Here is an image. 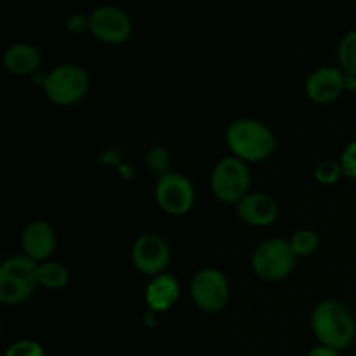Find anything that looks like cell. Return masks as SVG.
Masks as SVG:
<instances>
[{
  "mask_svg": "<svg viewBox=\"0 0 356 356\" xmlns=\"http://www.w3.org/2000/svg\"><path fill=\"white\" fill-rule=\"evenodd\" d=\"M131 256L136 270L156 277V275L163 273L165 266L169 264L170 249L163 236L156 235V233H143L136 238Z\"/></svg>",
  "mask_w": 356,
  "mask_h": 356,
  "instance_id": "9",
  "label": "cell"
},
{
  "mask_svg": "<svg viewBox=\"0 0 356 356\" xmlns=\"http://www.w3.org/2000/svg\"><path fill=\"white\" fill-rule=\"evenodd\" d=\"M190 294L195 305L204 312H221L229 299L228 278L216 268H204L191 278Z\"/></svg>",
  "mask_w": 356,
  "mask_h": 356,
  "instance_id": "6",
  "label": "cell"
},
{
  "mask_svg": "<svg viewBox=\"0 0 356 356\" xmlns=\"http://www.w3.org/2000/svg\"><path fill=\"white\" fill-rule=\"evenodd\" d=\"M37 280L38 285H44L47 289H61L70 282V271L65 264L58 261H45L38 264Z\"/></svg>",
  "mask_w": 356,
  "mask_h": 356,
  "instance_id": "16",
  "label": "cell"
},
{
  "mask_svg": "<svg viewBox=\"0 0 356 356\" xmlns=\"http://www.w3.org/2000/svg\"><path fill=\"white\" fill-rule=\"evenodd\" d=\"M289 242H291V247L296 256H309V254H313L316 250L320 238L316 235V232H313L309 228H302L292 233Z\"/></svg>",
  "mask_w": 356,
  "mask_h": 356,
  "instance_id": "19",
  "label": "cell"
},
{
  "mask_svg": "<svg viewBox=\"0 0 356 356\" xmlns=\"http://www.w3.org/2000/svg\"><path fill=\"white\" fill-rule=\"evenodd\" d=\"M90 80L86 68L75 63H63L54 66L42 79L45 96L59 106H70L83 99L89 90Z\"/></svg>",
  "mask_w": 356,
  "mask_h": 356,
  "instance_id": "3",
  "label": "cell"
},
{
  "mask_svg": "<svg viewBox=\"0 0 356 356\" xmlns=\"http://www.w3.org/2000/svg\"><path fill=\"white\" fill-rule=\"evenodd\" d=\"M155 198L167 214L183 216L193 207V184L184 174L165 172L156 181Z\"/></svg>",
  "mask_w": 356,
  "mask_h": 356,
  "instance_id": "7",
  "label": "cell"
},
{
  "mask_svg": "<svg viewBox=\"0 0 356 356\" xmlns=\"http://www.w3.org/2000/svg\"><path fill=\"white\" fill-rule=\"evenodd\" d=\"M240 219L250 226H268L277 219L278 204L268 193H249L236 204Z\"/></svg>",
  "mask_w": 356,
  "mask_h": 356,
  "instance_id": "12",
  "label": "cell"
},
{
  "mask_svg": "<svg viewBox=\"0 0 356 356\" xmlns=\"http://www.w3.org/2000/svg\"><path fill=\"white\" fill-rule=\"evenodd\" d=\"M343 176V167L336 160H323L316 163L315 167V179L322 184H334Z\"/></svg>",
  "mask_w": 356,
  "mask_h": 356,
  "instance_id": "20",
  "label": "cell"
},
{
  "mask_svg": "<svg viewBox=\"0 0 356 356\" xmlns=\"http://www.w3.org/2000/svg\"><path fill=\"white\" fill-rule=\"evenodd\" d=\"M170 159H169V153L165 152V149L162 148H153L152 152L148 153V163L152 167H155V169L159 170H163L167 165H169ZM163 174H165V170H163Z\"/></svg>",
  "mask_w": 356,
  "mask_h": 356,
  "instance_id": "24",
  "label": "cell"
},
{
  "mask_svg": "<svg viewBox=\"0 0 356 356\" xmlns=\"http://www.w3.org/2000/svg\"><path fill=\"white\" fill-rule=\"evenodd\" d=\"M337 58L343 72H356V28L344 33L337 47Z\"/></svg>",
  "mask_w": 356,
  "mask_h": 356,
  "instance_id": "18",
  "label": "cell"
},
{
  "mask_svg": "<svg viewBox=\"0 0 356 356\" xmlns=\"http://www.w3.org/2000/svg\"><path fill=\"white\" fill-rule=\"evenodd\" d=\"M6 356H44V348L33 339H21L7 348Z\"/></svg>",
  "mask_w": 356,
  "mask_h": 356,
  "instance_id": "21",
  "label": "cell"
},
{
  "mask_svg": "<svg viewBox=\"0 0 356 356\" xmlns=\"http://www.w3.org/2000/svg\"><path fill=\"white\" fill-rule=\"evenodd\" d=\"M56 243H58V235L52 228L51 222L31 221L24 226L23 235H21V245H23L24 256L31 257L33 261H44L54 252Z\"/></svg>",
  "mask_w": 356,
  "mask_h": 356,
  "instance_id": "11",
  "label": "cell"
},
{
  "mask_svg": "<svg viewBox=\"0 0 356 356\" xmlns=\"http://www.w3.org/2000/svg\"><path fill=\"white\" fill-rule=\"evenodd\" d=\"M344 90H356V72H344Z\"/></svg>",
  "mask_w": 356,
  "mask_h": 356,
  "instance_id": "26",
  "label": "cell"
},
{
  "mask_svg": "<svg viewBox=\"0 0 356 356\" xmlns=\"http://www.w3.org/2000/svg\"><path fill=\"white\" fill-rule=\"evenodd\" d=\"M35 292V287L10 278H0V301L6 305H19Z\"/></svg>",
  "mask_w": 356,
  "mask_h": 356,
  "instance_id": "17",
  "label": "cell"
},
{
  "mask_svg": "<svg viewBox=\"0 0 356 356\" xmlns=\"http://www.w3.org/2000/svg\"><path fill=\"white\" fill-rule=\"evenodd\" d=\"M306 356H339V351L330 346H325V344H318V346L312 348Z\"/></svg>",
  "mask_w": 356,
  "mask_h": 356,
  "instance_id": "25",
  "label": "cell"
},
{
  "mask_svg": "<svg viewBox=\"0 0 356 356\" xmlns=\"http://www.w3.org/2000/svg\"><path fill=\"white\" fill-rule=\"evenodd\" d=\"M90 33L104 44H124L132 33V19L117 6H99L90 13Z\"/></svg>",
  "mask_w": 356,
  "mask_h": 356,
  "instance_id": "8",
  "label": "cell"
},
{
  "mask_svg": "<svg viewBox=\"0 0 356 356\" xmlns=\"http://www.w3.org/2000/svg\"><path fill=\"white\" fill-rule=\"evenodd\" d=\"M296 257L298 256L292 250L291 242L275 236V238L264 240L254 249L250 264L257 277L275 282L285 278L294 270Z\"/></svg>",
  "mask_w": 356,
  "mask_h": 356,
  "instance_id": "4",
  "label": "cell"
},
{
  "mask_svg": "<svg viewBox=\"0 0 356 356\" xmlns=\"http://www.w3.org/2000/svg\"><path fill=\"white\" fill-rule=\"evenodd\" d=\"M339 163L341 167H343L344 177H348V179H356V139L348 143L346 148L343 149Z\"/></svg>",
  "mask_w": 356,
  "mask_h": 356,
  "instance_id": "22",
  "label": "cell"
},
{
  "mask_svg": "<svg viewBox=\"0 0 356 356\" xmlns=\"http://www.w3.org/2000/svg\"><path fill=\"white\" fill-rule=\"evenodd\" d=\"M66 28L72 33H83V31H90V14L75 13L70 14L66 19Z\"/></svg>",
  "mask_w": 356,
  "mask_h": 356,
  "instance_id": "23",
  "label": "cell"
},
{
  "mask_svg": "<svg viewBox=\"0 0 356 356\" xmlns=\"http://www.w3.org/2000/svg\"><path fill=\"white\" fill-rule=\"evenodd\" d=\"M42 63V52L37 45L28 42H16L3 52V65L14 75H30L38 70Z\"/></svg>",
  "mask_w": 356,
  "mask_h": 356,
  "instance_id": "13",
  "label": "cell"
},
{
  "mask_svg": "<svg viewBox=\"0 0 356 356\" xmlns=\"http://www.w3.org/2000/svg\"><path fill=\"white\" fill-rule=\"evenodd\" d=\"M37 271L38 264L28 256H13L7 257L0 264V278H10V280L21 282V284L31 285L37 289Z\"/></svg>",
  "mask_w": 356,
  "mask_h": 356,
  "instance_id": "15",
  "label": "cell"
},
{
  "mask_svg": "<svg viewBox=\"0 0 356 356\" xmlns=\"http://www.w3.org/2000/svg\"><path fill=\"white\" fill-rule=\"evenodd\" d=\"M312 329L320 344L344 350L356 339V320L344 302L325 299L312 313Z\"/></svg>",
  "mask_w": 356,
  "mask_h": 356,
  "instance_id": "2",
  "label": "cell"
},
{
  "mask_svg": "<svg viewBox=\"0 0 356 356\" xmlns=\"http://www.w3.org/2000/svg\"><path fill=\"white\" fill-rule=\"evenodd\" d=\"M226 145L233 156L243 162H261L277 149L273 131L256 118H236L226 127Z\"/></svg>",
  "mask_w": 356,
  "mask_h": 356,
  "instance_id": "1",
  "label": "cell"
},
{
  "mask_svg": "<svg viewBox=\"0 0 356 356\" xmlns=\"http://www.w3.org/2000/svg\"><path fill=\"white\" fill-rule=\"evenodd\" d=\"M250 172L243 160L229 155L219 160L211 172V188L216 198L225 204H238L249 195Z\"/></svg>",
  "mask_w": 356,
  "mask_h": 356,
  "instance_id": "5",
  "label": "cell"
},
{
  "mask_svg": "<svg viewBox=\"0 0 356 356\" xmlns=\"http://www.w3.org/2000/svg\"><path fill=\"white\" fill-rule=\"evenodd\" d=\"M179 298V284L176 277L169 273H160L146 285V302L155 312H167Z\"/></svg>",
  "mask_w": 356,
  "mask_h": 356,
  "instance_id": "14",
  "label": "cell"
},
{
  "mask_svg": "<svg viewBox=\"0 0 356 356\" xmlns=\"http://www.w3.org/2000/svg\"><path fill=\"white\" fill-rule=\"evenodd\" d=\"M305 90L312 101L327 104L336 101L344 90V72L337 66H320L308 75Z\"/></svg>",
  "mask_w": 356,
  "mask_h": 356,
  "instance_id": "10",
  "label": "cell"
}]
</instances>
